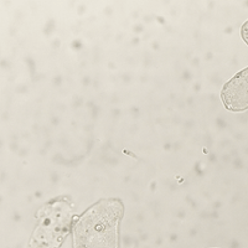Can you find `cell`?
Returning <instances> with one entry per match:
<instances>
[{
	"label": "cell",
	"instance_id": "cell-1",
	"mask_svg": "<svg viewBox=\"0 0 248 248\" xmlns=\"http://www.w3.org/2000/svg\"><path fill=\"white\" fill-rule=\"evenodd\" d=\"M123 205L105 199L92 206L75 227V248H118V226Z\"/></svg>",
	"mask_w": 248,
	"mask_h": 248
},
{
	"label": "cell",
	"instance_id": "cell-3",
	"mask_svg": "<svg viewBox=\"0 0 248 248\" xmlns=\"http://www.w3.org/2000/svg\"><path fill=\"white\" fill-rule=\"evenodd\" d=\"M242 37H243V40L246 41V44L248 45V21L245 24V25H243V28H242Z\"/></svg>",
	"mask_w": 248,
	"mask_h": 248
},
{
	"label": "cell",
	"instance_id": "cell-2",
	"mask_svg": "<svg viewBox=\"0 0 248 248\" xmlns=\"http://www.w3.org/2000/svg\"><path fill=\"white\" fill-rule=\"evenodd\" d=\"M221 96L229 110L243 112L248 109V67L226 83Z\"/></svg>",
	"mask_w": 248,
	"mask_h": 248
}]
</instances>
